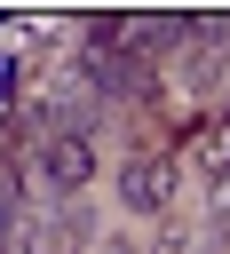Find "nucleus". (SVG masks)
Segmentation results:
<instances>
[{
	"instance_id": "nucleus-1",
	"label": "nucleus",
	"mask_w": 230,
	"mask_h": 254,
	"mask_svg": "<svg viewBox=\"0 0 230 254\" xmlns=\"http://www.w3.org/2000/svg\"><path fill=\"white\" fill-rule=\"evenodd\" d=\"M32 183L56 190V198H79V190L95 183V151H87V135H40V151H32Z\"/></svg>"
},
{
	"instance_id": "nucleus-2",
	"label": "nucleus",
	"mask_w": 230,
	"mask_h": 254,
	"mask_svg": "<svg viewBox=\"0 0 230 254\" xmlns=\"http://www.w3.org/2000/svg\"><path fill=\"white\" fill-rule=\"evenodd\" d=\"M119 198H127L135 214H159V206L174 198V167H167V159H135L127 183H119Z\"/></svg>"
},
{
	"instance_id": "nucleus-3",
	"label": "nucleus",
	"mask_w": 230,
	"mask_h": 254,
	"mask_svg": "<svg viewBox=\"0 0 230 254\" xmlns=\"http://www.w3.org/2000/svg\"><path fill=\"white\" fill-rule=\"evenodd\" d=\"M198 167L230 183V119H214V127H206V143H198Z\"/></svg>"
},
{
	"instance_id": "nucleus-4",
	"label": "nucleus",
	"mask_w": 230,
	"mask_h": 254,
	"mask_svg": "<svg viewBox=\"0 0 230 254\" xmlns=\"http://www.w3.org/2000/svg\"><path fill=\"white\" fill-rule=\"evenodd\" d=\"M198 254H214V246H198Z\"/></svg>"
}]
</instances>
